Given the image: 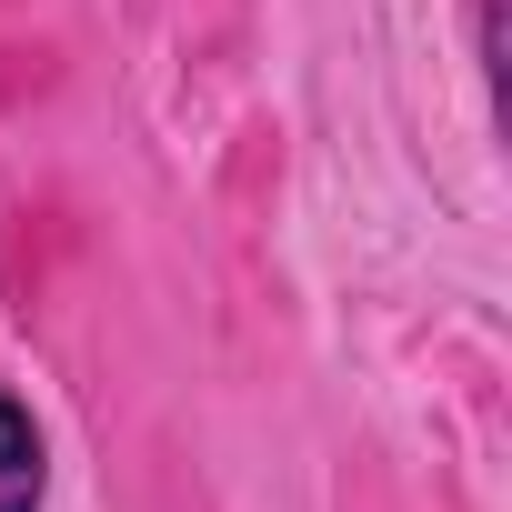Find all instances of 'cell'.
Listing matches in <instances>:
<instances>
[{"instance_id":"6da1fadb","label":"cell","mask_w":512,"mask_h":512,"mask_svg":"<svg viewBox=\"0 0 512 512\" xmlns=\"http://www.w3.org/2000/svg\"><path fill=\"white\" fill-rule=\"evenodd\" d=\"M0 512H41V422L0 382Z\"/></svg>"}]
</instances>
